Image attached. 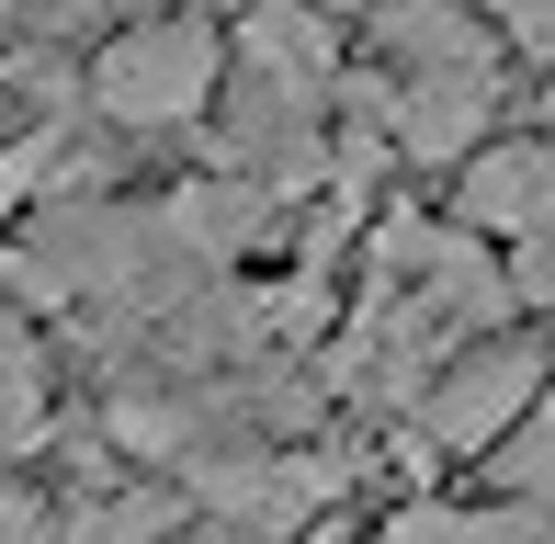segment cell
<instances>
[{"label": "cell", "mask_w": 555, "mask_h": 544, "mask_svg": "<svg viewBox=\"0 0 555 544\" xmlns=\"http://www.w3.org/2000/svg\"><path fill=\"white\" fill-rule=\"evenodd\" d=\"M35 419H46V363H35V340H23V318L0 307V454L35 442Z\"/></svg>", "instance_id": "cell-10"}, {"label": "cell", "mask_w": 555, "mask_h": 544, "mask_svg": "<svg viewBox=\"0 0 555 544\" xmlns=\"http://www.w3.org/2000/svg\"><path fill=\"white\" fill-rule=\"evenodd\" d=\"M318 91H330V80H295V68H272V57H249V68H238V91H227V159H238V170H261L284 205L318 182V170H330Z\"/></svg>", "instance_id": "cell-3"}, {"label": "cell", "mask_w": 555, "mask_h": 544, "mask_svg": "<svg viewBox=\"0 0 555 544\" xmlns=\"http://www.w3.org/2000/svg\"><path fill=\"white\" fill-rule=\"evenodd\" d=\"M0 23H12V0H0Z\"/></svg>", "instance_id": "cell-15"}, {"label": "cell", "mask_w": 555, "mask_h": 544, "mask_svg": "<svg viewBox=\"0 0 555 544\" xmlns=\"http://www.w3.org/2000/svg\"><path fill=\"white\" fill-rule=\"evenodd\" d=\"M374 80L363 103L386 114L397 159H476L499 126V103H511V80H499V35L476 12H453V0H374Z\"/></svg>", "instance_id": "cell-1"}, {"label": "cell", "mask_w": 555, "mask_h": 544, "mask_svg": "<svg viewBox=\"0 0 555 544\" xmlns=\"http://www.w3.org/2000/svg\"><path fill=\"white\" fill-rule=\"evenodd\" d=\"M330 12H374V0H330Z\"/></svg>", "instance_id": "cell-12"}, {"label": "cell", "mask_w": 555, "mask_h": 544, "mask_svg": "<svg viewBox=\"0 0 555 544\" xmlns=\"http://www.w3.org/2000/svg\"><path fill=\"white\" fill-rule=\"evenodd\" d=\"M0 126H12V103H0Z\"/></svg>", "instance_id": "cell-14"}, {"label": "cell", "mask_w": 555, "mask_h": 544, "mask_svg": "<svg viewBox=\"0 0 555 544\" xmlns=\"http://www.w3.org/2000/svg\"><path fill=\"white\" fill-rule=\"evenodd\" d=\"M488 477L511 488L521 510H555V398H533V409L511 419V431L488 442Z\"/></svg>", "instance_id": "cell-9"}, {"label": "cell", "mask_w": 555, "mask_h": 544, "mask_svg": "<svg viewBox=\"0 0 555 544\" xmlns=\"http://www.w3.org/2000/svg\"><path fill=\"white\" fill-rule=\"evenodd\" d=\"M533 398H544V363L521 352V340H488V352L442 363V375L420 386V442H442V454H488Z\"/></svg>", "instance_id": "cell-5"}, {"label": "cell", "mask_w": 555, "mask_h": 544, "mask_svg": "<svg viewBox=\"0 0 555 544\" xmlns=\"http://www.w3.org/2000/svg\"><path fill=\"white\" fill-rule=\"evenodd\" d=\"M182 488L216 510V522H238L249 544H284V533H307L318 510L340 500V465L330 454H193L182 465Z\"/></svg>", "instance_id": "cell-4"}, {"label": "cell", "mask_w": 555, "mask_h": 544, "mask_svg": "<svg viewBox=\"0 0 555 544\" xmlns=\"http://www.w3.org/2000/svg\"><path fill=\"white\" fill-rule=\"evenodd\" d=\"M216 91H227V35H216L205 12L125 23L103 57H91V114H114V126H137V137L216 114Z\"/></svg>", "instance_id": "cell-2"}, {"label": "cell", "mask_w": 555, "mask_h": 544, "mask_svg": "<svg viewBox=\"0 0 555 544\" xmlns=\"http://www.w3.org/2000/svg\"><path fill=\"white\" fill-rule=\"evenodd\" d=\"M488 23H499L511 46H533V57L555 68V0H488Z\"/></svg>", "instance_id": "cell-11"}, {"label": "cell", "mask_w": 555, "mask_h": 544, "mask_svg": "<svg viewBox=\"0 0 555 544\" xmlns=\"http://www.w3.org/2000/svg\"><path fill=\"white\" fill-rule=\"evenodd\" d=\"M374 544H555V510H442V500H420V510H397Z\"/></svg>", "instance_id": "cell-8"}, {"label": "cell", "mask_w": 555, "mask_h": 544, "mask_svg": "<svg viewBox=\"0 0 555 544\" xmlns=\"http://www.w3.org/2000/svg\"><path fill=\"white\" fill-rule=\"evenodd\" d=\"M544 137H555V91H544Z\"/></svg>", "instance_id": "cell-13"}, {"label": "cell", "mask_w": 555, "mask_h": 544, "mask_svg": "<svg viewBox=\"0 0 555 544\" xmlns=\"http://www.w3.org/2000/svg\"><path fill=\"white\" fill-rule=\"evenodd\" d=\"M170 228H182V250L227 272L238 250H261V238H284V193L261 182V170H205V182L170 193Z\"/></svg>", "instance_id": "cell-7"}, {"label": "cell", "mask_w": 555, "mask_h": 544, "mask_svg": "<svg viewBox=\"0 0 555 544\" xmlns=\"http://www.w3.org/2000/svg\"><path fill=\"white\" fill-rule=\"evenodd\" d=\"M476 238H521V250H555V137H488L453 182Z\"/></svg>", "instance_id": "cell-6"}]
</instances>
